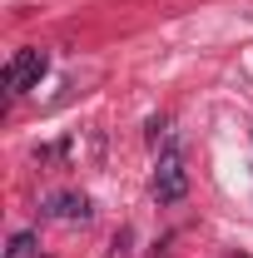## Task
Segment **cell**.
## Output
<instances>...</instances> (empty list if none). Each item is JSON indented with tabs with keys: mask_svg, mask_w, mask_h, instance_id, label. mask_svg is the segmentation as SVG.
I'll use <instances>...</instances> for the list:
<instances>
[{
	"mask_svg": "<svg viewBox=\"0 0 253 258\" xmlns=\"http://www.w3.org/2000/svg\"><path fill=\"white\" fill-rule=\"evenodd\" d=\"M45 64H50V55H45V50H15V55H10V64H5V75H0L5 95L15 99V95H25L30 85H40Z\"/></svg>",
	"mask_w": 253,
	"mask_h": 258,
	"instance_id": "7a4b0ae2",
	"label": "cell"
},
{
	"mask_svg": "<svg viewBox=\"0 0 253 258\" xmlns=\"http://www.w3.org/2000/svg\"><path fill=\"white\" fill-rule=\"evenodd\" d=\"M45 214H50V219H80V224H85V219H90V199H85V194H50V199H45Z\"/></svg>",
	"mask_w": 253,
	"mask_h": 258,
	"instance_id": "3957f363",
	"label": "cell"
},
{
	"mask_svg": "<svg viewBox=\"0 0 253 258\" xmlns=\"http://www.w3.org/2000/svg\"><path fill=\"white\" fill-rule=\"evenodd\" d=\"M189 194V169H184V149L169 139L164 154H159V169H154V199L159 204H184Z\"/></svg>",
	"mask_w": 253,
	"mask_h": 258,
	"instance_id": "6da1fadb",
	"label": "cell"
},
{
	"mask_svg": "<svg viewBox=\"0 0 253 258\" xmlns=\"http://www.w3.org/2000/svg\"><path fill=\"white\" fill-rule=\"evenodd\" d=\"M35 243H40V238H35L30 228H20V233L10 238V248H5V258H35Z\"/></svg>",
	"mask_w": 253,
	"mask_h": 258,
	"instance_id": "277c9868",
	"label": "cell"
}]
</instances>
